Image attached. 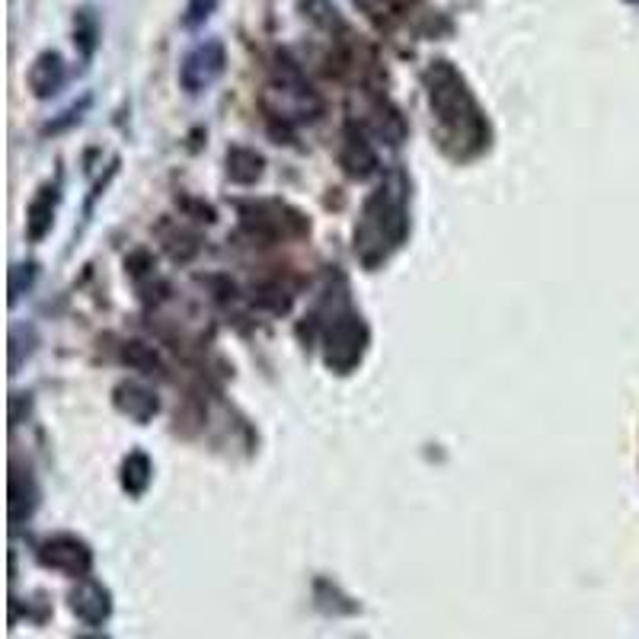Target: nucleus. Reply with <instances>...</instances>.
I'll return each mask as SVG.
<instances>
[{
    "mask_svg": "<svg viewBox=\"0 0 639 639\" xmlns=\"http://www.w3.org/2000/svg\"><path fill=\"white\" fill-rule=\"evenodd\" d=\"M64 77H68V71H64V61L58 52H42L36 61L29 64V90L39 96V100H48V96H55L61 87H64Z\"/></svg>",
    "mask_w": 639,
    "mask_h": 639,
    "instance_id": "nucleus-9",
    "label": "nucleus"
},
{
    "mask_svg": "<svg viewBox=\"0 0 639 639\" xmlns=\"http://www.w3.org/2000/svg\"><path fill=\"white\" fill-rule=\"evenodd\" d=\"M96 36H100V26H96L93 10H80V13H77V26H74V42H77L80 52H84V58L93 55Z\"/></svg>",
    "mask_w": 639,
    "mask_h": 639,
    "instance_id": "nucleus-18",
    "label": "nucleus"
},
{
    "mask_svg": "<svg viewBox=\"0 0 639 639\" xmlns=\"http://www.w3.org/2000/svg\"><path fill=\"white\" fill-rule=\"evenodd\" d=\"M122 362L128 368H135V371H144V374H160L163 371V362H160V355L154 352V346H144V342H138V339H128L122 346Z\"/></svg>",
    "mask_w": 639,
    "mask_h": 639,
    "instance_id": "nucleus-15",
    "label": "nucleus"
},
{
    "mask_svg": "<svg viewBox=\"0 0 639 639\" xmlns=\"http://www.w3.org/2000/svg\"><path fill=\"white\" fill-rule=\"evenodd\" d=\"M227 173H231L234 183L250 186L262 176V157L250 151V147H231L227 151Z\"/></svg>",
    "mask_w": 639,
    "mask_h": 639,
    "instance_id": "nucleus-13",
    "label": "nucleus"
},
{
    "mask_svg": "<svg viewBox=\"0 0 639 639\" xmlns=\"http://www.w3.org/2000/svg\"><path fill=\"white\" fill-rule=\"evenodd\" d=\"M339 160H342V167H346V173L355 176V179H365V176H371L374 170H378V154H374V147L368 144L365 131L358 128L355 122L346 125Z\"/></svg>",
    "mask_w": 639,
    "mask_h": 639,
    "instance_id": "nucleus-7",
    "label": "nucleus"
},
{
    "mask_svg": "<svg viewBox=\"0 0 639 639\" xmlns=\"http://www.w3.org/2000/svg\"><path fill=\"white\" fill-rule=\"evenodd\" d=\"M147 483H151V461H147V454L131 451L125 467H122V486L131 496H141L147 489Z\"/></svg>",
    "mask_w": 639,
    "mask_h": 639,
    "instance_id": "nucleus-16",
    "label": "nucleus"
},
{
    "mask_svg": "<svg viewBox=\"0 0 639 639\" xmlns=\"http://www.w3.org/2000/svg\"><path fill=\"white\" fill-rule=\"evenodd\" d=\"M71 611L84 620V624L96 627L103 624V620L112 614V601L109 592L100 582H80L74 592H71Z\"/></svg>",
    "mask_w": 639,
    "mask_h": 639,
    "instance_id": "nucleus-8",
    "label": "nucleus"
},
{
    "mask_svg": "<svg viewBox=\"0 0 639 639\" xmlns=\"http://www.w3.org/2000/svg\"><path fill=\"white\" fill-rule=\"evenodd\" d=\"M224 64H227L224 45L218 39H208L199 48H192V52L183 58L179 84H183L189 93H202L205 87H211L224 74Z\"/></svg>",
    "mask_w": 639,
    "mask_h": 639,
    "instance_id": "nucleus-4",
    "label": "nucleus"
},
{
    "mask_svg": "<svg viewBox=\"0 0 639 639\" xmlns=\"http://www.w3.org/2000/svg\"><path fill=\"white\" fill-rule=\"evenodd\" d=\"M298 7L310 23L326 32V36H333V39L349 36L346 16L339 13V7L333 4V0H298Z\"/></svg>",
    "mask_w": 639,
    "mask_h": 639,
    "instance_id": "nucleus-10",
    "label": "nucleus"
},
{
    "mask_svg": "<svg viewBox=\"0 0 639 639\" xmlns=\"http://www.w3.org/2000/svg\"><path fill=\"white\" fill-rule=\"evenodd\" d=\"M422 80L425 90H429L432 112L438 116L441 128H445V135L457 144H473V151H480L483 141L489 138V128L464 74L451 61L438 58L425 68Z\"/></svg>",
    "mask_w": 639,
    "mask_h": 639,
    "instance_id": "nucleus-1",
    "label": "nucleus"
},
{
    "mask_svg": "<svg viewBox=\"0 0 639 639\" xmlns=\"http://www.w3.org/2000/svg\"><path fill=\"white\" fill-rule=\"evenodd\" d=\"M358 4L368 7L371 13H381V10H387V13H403V10H409V7H416L419 0H358Z\"/></svg>",
    "mask_w": 639,
    "mask_h": 639,
    "instance_id": "nucleus-19",
    "label": "nucleus"
},
{
    "mask_svg": "<svg viewBox=\"0 0 639 639\" xmlns=\"http://www.w3.org/2000/svg\"><path fill=\"white\" fill-rule=\"evenodd\" d=\"M36 486H29L23 489V473H13V480H10V518L13 521H23L32 509H36Z\"/></svg>",
    "mask_w": 639,
    "mask_h": 639,
    "instance_id": "nucleus-17",
    "label": "nucleus"
},
{
    "mask_svg": "<svg viewBox=\"0 0 639 639\" xmlns=\"http://www.w3.org/2000/svg\"><path fill=\"white\" fill-rule=\"evenodd\" d=\"M52 211H55V195L52 189H42L29 205V218H26V234L29 240H42L52 227Z\"/></svg>",
    "mask_w": 639,
    "mask_h": 639,
    "instance_id": "nucleus-14",
    "label": "nucleus"
},
{
    "mask_svg": "<svg viewBox=\"0 0 639 639\" xmlns=\"http://www.w3.org/2000/svg\"><path fill=\"white\" fill-rule=\"evenodd\" d=\"M39 560H42V566L61 572V576H71V579H84L93 569L90 547L71 534H58L52 540H45V544L39 547Z\"/></svg>",
    "mask_w": 639,
    "mask_h": 639,
    "instance_id": "nucleus-5",
    "label": "nucleus"
},
{
    "mask_svg": "<svg viewBox=\"0 0 639 639\" xmlns=\"http://www.w3.org/2000/svg\"><path fill=\"white\" fill-rule=\"evenodd\" d=\"M243 215H247V227L256 231L259 237H291V234H304L307 231V221L298 215V211H291L278 202H266V205H253V208H243Z\"/></svg>",
    "mask_w": 639,
    "mask_h": 639,
    "instance_id": "nucleus-6",
    "label": "nucleus"
},
{
    "mask_svg": "<svg viewBox=\"0 0 639 639\" xmlns=\"http://www.w3.org/2000/svg\"><path fill=\"white\" fill-rule=\"evenodd\" d=\"M365 346H368V330H365L362 317H355V314L339 317L330 326V333H326V365L339 374H346L362 362Z\"/></svg>",
    "mask_w": 639,
    "mask_h": 639,
    "instance_id": "nucleus-3",
    "label": "nucleus"
},
{
    "mask_svg": "<svg viewBox=\"0 0 639 639\" xmlns=\"http://www.w3.org/2000/svg\"><path fill=\"white\" fill-rule=\"evenodd\" d=\"M368 128L378 138L390 141V144H400L406 138V122H403V116L387 100H374L371 103V109H368Z\"/></svg>",
    "mask_w": 639,
    "mask_h": 639,
    "instance_id": "nucleus-12",
    "label": "nucleus"
},
{
    "mask_svg": "<svg viewBox=\"0 0 639 639\" xmlns=\"http://www.w3.org/2000/svg\"><path fill=\"white\" fill-rule=\"evenodd\" d=\"M84 639H106V636H96V633H93V636H84Z\"/></svg>",
    "mask_w": 639,
    "mask_h": 639,
    "instance_id": "nucleus-20",
    "label": "nucleus"
},
{
    "mask_svg": "<svg viewBox=\"0 0 639 639\" xmlns=\"http://www.w3.org/2000/svg\"><path fill=\"white\" fill-rule=\"evenodd\" d=\"M630 4H639V0H630Z\"/></svg>",
    "mask_w": 639,
    "mask_h": 639,
    "instance_id": "nucleus-21",
    "label": "nucleus"
},
{
    "mask_svg": "<svg viewBox=\"0 0 639 639\" xmlns=\"http://www.w3.org/2000/svg\"><path fill=\"white\" fill-rule=\"evenodd\" d=\"M116 406L135 422H147L157 416V397L141 384H122L116 390Z\"/></svg>",
    "mask_w": 639,
    "mask_h": 639,
    "instance_id": "nucleus-11",
    "label": "nucleus"
},
{
    "mask_svg": "<svg viewBox=\"0 0 639 639\" xmlns=\"http://www.w3.org/2000/svg\"><path fill=\"white\" fill-rule=\"evenodd\" d=\"M406 208H403V192L381 186L378 192L365 202L362 218L355 227V253L362 256L365 266H378L393 250L400 247L406 237Z\"/></svg>",
    "mask_w": 639,
    "mask_h": 639,
    "instance_id": "nucleus-2",
    "label": "nucleus"
}]
</instances>
